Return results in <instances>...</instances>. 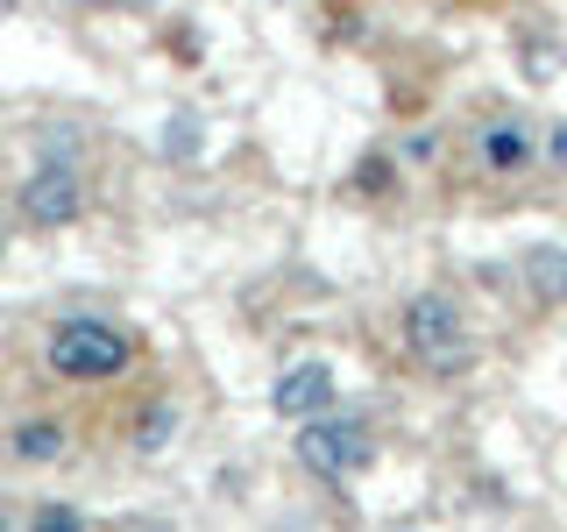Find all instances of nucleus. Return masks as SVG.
<instances>
[{
	"label": "nucleus",
	"instance_id": "9",
	"mask_svg": "<svg viewBox=\"0 0 567 532\" xmlns=\"http://www.w3.org/2000/svg\"><path fill=\"white\" fill-rule=\"evenodd\" d=\"M532 284L539 291H567V256H532Z\"/></svg>",
	"mask_w": 567,
	"mask_h": 532
},
{
	"label": "nucleus",
	"instance_id": "3",
	"mask_svg": "<svg viewBox=\"0 0 567 532\" xmlns=\"http://www.w3.org/2000/svg\"><path fill=\"white\" fill-rule=\"evenodd\" d=\"M298 461H306L312 475H327V483H341V475H362L369 461H377V440H369V426L319 412V419L298 426Z\"/></svg>",
	"mask_w": 567,
	"mask_h": 532
},
{
	"label": "nucleus",
	"instance_id": "10",
	"mask_svg": "<svg viewBox=\"0 0 567 532\" xmlns=\"http://www.w3.org/2000/svg\"><path fill=\"white\" fill-rule=\"evenodd\" d=\"M164 150H171V156H192V150H199V121L177 114V121H171V135H164Z\"/></svg>",
	"mask_w": 567,
	"mask_h": 532
},
{
	"label": "nucleus",
	"instance_id": "12",
	"mask_svg": "<svg viewBox=\"0 0 567 532\" xmlns=\"http://www.w3.org/2000/svg\"><path fill=\"white\" fill-rule=\"evenodd\" d=\"M362 192H390V164H383V156H369V164H362Z\"/></svg>",
	"mask_w": 567,
	"mask_h": 532
},
{
	"label": "nucleus",
	"instance_id": "8",
	"mask_svg": "<svg viewBox=\"0 0 567 532\" xmlns=\"http://www.w3.org/2000/svg\"><path fill=\"white\" fill-rule=\"evenodd\" d=\"M171 426H177V405H150V412H142V426H135V440H142V448H164Z\"/></svg>",
	"mask_w": 567,
	"mask_h": 532
},
{
	"label": "nucleus",
	"instance_id": "5",
	"mask_svg": "<svg viewBox=\"0 0 567 532\" xmlns=\"http://www.w3.org/2000/svg\"><path fill=\"white\" fill-rule=\"evenodd\" d=\"M270 412L284 419H319V412H333V369L327 362H298V369H284L277 390H270Z\"/></svg>",
	"mask_w": 567,
	"mask_h": 532
},
{
	"label": "nucleus",
	"instance_id": "6",
	"mask_svg": "<svg viewBox=\"0 0 567 532\" xmlns=\"http://www.w3.org/2000/svg\"><path fill=\"white\" fill-rule=\"evenodd\" d=\"M475 150H483V164L489 171H525L532 164V129H525V121H489V129L483 135H475Z\"/></svg>",
	"mask_w": 567,
	"mask_h": 532
},
{
	"label": "nucleus",
	"instance_id": "1",
	"mask_svg": "<svg viewBox=\"0 0 567 532\" xmlns=\"http://www.w3.org/2000/svg\"><path fill=\"white\" fill-rule=\"evenodd\" d=\"M404 348L419 355V369H433V377H454V369L475 362V341L468 327H461V306L440 291H419L412 306H404Z\"/></svg>",
	"mask_w": 567,
	"mask_h": 532
},
{
	"label": "nucleus",
	"instance_id": "11",
	"mask_svg": "<svg viewBox=\"0 0 567 532\" xmlns=\"http://www.w3.org/2000/svg\"><path fill=\"white\" fill-rule=\"evenodd\" d=\"M35 525H43V532H71V525H79V511H64V504H43V511H35Z\"/></svg>",
	"mask_w": 567,
	"mask_h": 532
},
{
	"label": "nucleus",
	"instance_id": "4",
	"mask_svg": "<svg viewBox=\"0 0 567 532\" xmlns=\"http://www.w3.org/2000/svg\"><path fill=\"white\" fill-rule=\"evenodd\" d=\"M79 206H85V192H79V171H71V164H43L22 185V221L29 227H71Z\"/></svg>",
	"mask_w": 567,
	"mask_h": 532
},
{
	"label": "nucleus",
	"instance_id": "2",
	"mask_svg": "<svg viewBox=\"0 0 567 532\" xmlns=\"http://www.w3.org/2000/svg\"><path fill=\"white\" fill-rule=\"evenodd\" d=\"M43 355H50V369L71 377V383H106V377H121V369L135 362V341L114 334L106 319H64Z\"/></svg>",
	"mask_w": 567,
	"mask_h": 532
},
{
	"label": "nucleus",
	"instance_id": "7",
	"mask_svg": "<svg viewBox=\"0 0 567 532\" xmlns=\"http://www.w3.org/2000/svg\"><path fill=\"white\" fill-rule=\"evenodd\" d=\"M14 454H22V461H50V454H64V433H58V426H22V433H14Z\"/></svg>",
	"mask_w": 567,
	"mask_h": 532
}]
</instances>
